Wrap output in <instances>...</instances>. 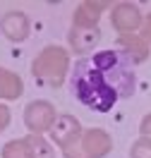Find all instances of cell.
<instances>
[{"label":"cell","instance_id":"6da1fadb","mask_svg":"<svg viewBox=\"0 0 151 158\" xmlns=\"http://www.w3.org/2000/svg\"><path fill=\"white\" fill-rule=\"evenodd\" d=\"M70 89L82 106L96 113L108 110L137 89V74L130 55L122 50H99L72 65Z\"/></svg>","mask_w":151,"mask_h":158}]
</instances>
